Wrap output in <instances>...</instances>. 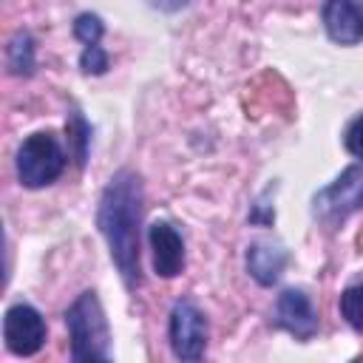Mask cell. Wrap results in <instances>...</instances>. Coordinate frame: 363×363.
I'll return each instance as SVG.
<instances>
[{
	"label": "cell",
	"mask_w": 363,
	"mask_h": 363,
	"mask_svg": "<svg viewBox=\"0 0 363 363\" xmlns=\"http://www.w3.org/2000/svg\"><path fill=\"white\" fill-rule=\"evenodd\" d=\"M142 201H145V187L139 173L130 167H122L108 179L96 204V227L128 289H136L142 284V261H139Z\"/></svg>",
	"instance_id": "cell-1"
},
{
	"label": "cell",
	"mask_w": 363,
	"mask_h": 363,
	"mask_svg": "<svg viewBox=\"0 0 363 363\" xmlns=\"http://www.w3.org/2000/svg\"><path fill=\"white\" fill-rule=\"evenodd\" d=\"M65 326L71 337V360L88 363V360L113 357L111 326L94 289H85L82 295H77V301L65 309Z\"/></svg>",
	"instance_id": "cell-2"
},
{
	"label": "cell",
	"mask_w": 363,
	"mask_h": 363,
	"mask_svg": "<svg viewBox=\"0 0 363 363\" xmlns=\"http://www.w3.org/2000/svg\"><path fill=\"white\" fill-rule=\"evenodd\" d=\"M65 164H68L65 147L60 145V139H57L51 130L28 133V136L20 142L17 159H14L17 179H20V184L28 187V190H40V187L54 184V182L62 176Z\"/></svg>",
	"instance_id": "cell-3"
},
{
	"label": "cell",
	"mask_w": 363,
	"mask_h": 363,
	"mask_svg": "<svg viewBox=\"0 0 363 363\" xmlns=\"http://www.w3.org/2000/svg\"><path fill=\"white\" fill-rule=\"evenodd\" d=\"M357 210H363V164H349L312 199L315 218L329 230H337Z\"/></svg>",
	"instance_id": "cell-4"
},
{
	"label": "cell",
	"mask_w": 363,
	"mask_h": 363,
	"mask_svg": "<svg viewBox=\"0 0 363 363\" xmlns=\"http://www.w3.org/2000/svg\"><path fill=\"white\" fill-rule=\"evenodd\" d=\"M167 340L176 360H201L207 349V318L196 301L179 298L167 318Z\"/></svg>",
	"instance_id": "cell-5"
},
{
	"label": "cell",
	"mask_w": 363,
	"mask_h": 363,
	"mask_svg": "<svg viewBox=\"0 0 363 363\" xmlns=\"http://www.w3.org/2000/svg\"><path fill=\"white\" fill-rule=\"evenodd\" d=\"M45 335H48L45 320L31 303L20 301V303H11L6 309V315H3V343L14 357L37 354L45 346Z\"/></svg>",
	"instance_id": "cell-6"
},
{
	"label": "cell",
	"mask_w": 363,
	"mask_h": 363,
	"mask_svg": "<svg viewBox=\"0 0 363 363\" xmlns=\"http://www.w3.org/2000/svg\"><path fill=\"white\" fill-rule=\"evenodd\" d=\"M275 326L289 332L295 340H309L318 332V309L303 289H284L275 301Z\"/></svg>",
	"instance_id": "cell-7"
},
{
	"label": "cell",
	"mask_w": 363,
	"mask_h": 363,
	"mask_svg": "<svg viewBox=\"0 0 363 363\" xmlns=\"http://www.w3.org/2000/svg\"><path fill=\"white\" fill-rule=\"evenodd\" d=\"M150 261L159 278H176L184 269V238L170 221H153L147 227Z\"/></svg>",
	"instance_id": "cell-8"
},
{
	"label": "cell",
	"mask_w": 363,
	"mask_h": 363,
	"mask_svg": "<svg viewBox=\"0 0 363 363\" xmlns=\"http://www.w3.org/2000/svg\"><path fill=\"white\" fill-rule=\"evenodd\" d=\"M323 31L337 45L363 43V3L360 0H326L320 9Z\"/></svg>",
	"instance_id": "cell-9"
},
{
	"label": "cell",
	"mask_w": 363,
	"mask_h": 363,
	"mask_svg": "<svg viewBox=\"0 0 363 363\" xmlns=\"http://www.w3.org/2000/svg\"><path fill=\"white\" fill-rule=\"evenodd\" d=\"M244 261H247V272H250V278H252L255 284L272 286V284H278V278L284 275L289 255H286V250H284L281 244H275V241H252V244L247 247Z\"/></svg>",
	"instance_id": "cell-10"
},
{
	"label": "cell",
	"mask_w": 363,
	"mask_h": 363,
	"mask_svg": "<svg viewBox=\"0 0 363 363\" xmlns=\"http://www.w3.org/2000/svg\"><path fill=\"white\" fill-rule=\"evenodd\" d=\"M6 68L14 77H31L37 68V43L28 31H14L6 43Z\"/></svg>",
	"instance_id": "cell-11"
},
{
	"label": "cell",
	"mask_w": 363,
	"mask_h": 363,
	"mask_svg": "<svg viewBox=\"0 0 363 363\" xmlns=\"http://www.w3.org/2000/svg\"><path fill=\"white\" fill-rule=\"evenodd\" d=\"M65 136H68V153H71L74 164L77 167H85L88 164V156H91V122L82 116L79 108H71L68 111Z\"/></svg>",
	"instance_id": "cell-12"
},
{
	"label": "cell",
	"mask_w": 363,
	"mask_h": 363,
	"mask_svg": "<svg viewBox=\"0 0 363 363\" xmlns=\"http://www.w3.org/2000/svg\"><path fill=\"white\" fill-rule=\"evenodd\" d=\"M337 309H340V318H343L354 332H363V281H354V284H349V286L340 292Z\"/></svg>",
	"instance_id": "cell-13"
},
{
	"label": "cell",
	"mask_w": 363,
	"mask_h": 363,
	"mask_svg": "<svg viewBox=\"0 0 363 363\" xmlns=\"http://www.w3.org/2000/svg\"><path fill=\"white\" fill-rule=\"evenodd\" d=\"M102 34H105V23H102L99 14H94V11H82V14H77V20H74V37H77L82 45H94V43H99Z\"/></svg>",
	"instance_id": "cell-14"
},
{
	"label": "cell",
	"mask_w": 363,
	"mask_h": 363,
	"mask_svg": "<svg viewBox=\"0 0 363 363\" xmlns=\"http://www.w3.org/2000/svg\"><path fill=\"white\" fill-rule=\"evenodd\" d=\"M108 65H111L108 51H105L99 43L82 45V54H79V68H82V74H88V77H102V74L108 71Z\"/></svg>",
	"instance_id": "cell-15"
},
{
	"label": "cell",
	"mask_w": 363,
	"mask_h": 363,
	"mask_svg": "<svg viewBox=\"0 0 363 363\" xmlns=\"http://www.w3.org/2000/svg\"><path fill=\"white\" fill-rule=\"evenodd\" d=\"M343 147H346L354 159L363 162V113H357V116L346 125V130H343Z\"/></svg>",
	"instance_id": "cell-16"
},
{
	"label": "cell",
	"mask_w": 363,
	"mask_h": 363,
	"mask_svg": "<svg viewBox=\"0 0 363 363\" xmlns=\"http://www.w3.org/2000/svg\"><path fill=\"white\" fill-rule=\"evenodd\" d=\"M250 221L252 224H258V227H267V224H272L275 221V207H269L267 201H255L252 204V213H250Z\"/></svg>",
	"instance_id": "cell-17"
},
{
	"label": "cell",
	"mask_w": 363,
	"mask_h": 363,
	"mask_svg": "<svg viewBox=\"0 0 363 363\" xmlns=\"http://www.w3.org/2000/svg\"><path fill=\"white\" fill-rule=\"evenodd\" d=\"M147 3H150V9L164 11V14H176V11H182L184 6H190V0H147Z\"/></svg>",
	"instance_id": "cell-18"
}]
</instances>
